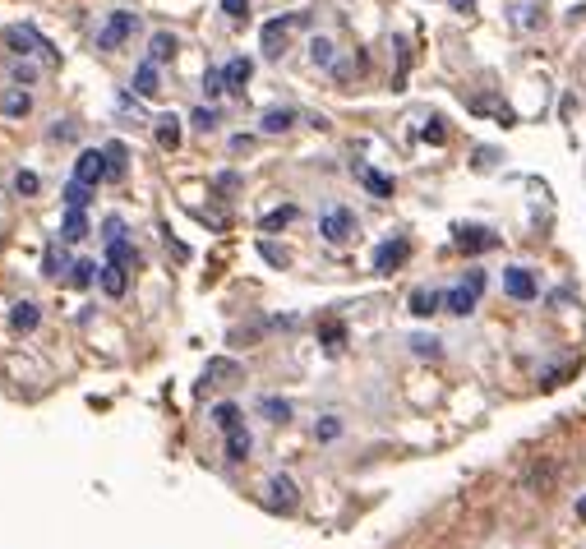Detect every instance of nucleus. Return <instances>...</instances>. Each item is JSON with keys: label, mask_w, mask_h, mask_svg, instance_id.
Instances as JSON below:
<instances>
[{"label": "nucleus", "mask_w": 586, "mask_h": 549, "mask_svg": "<svg viewBox=\"0 0 586 549\" xmlns=\"http://www.w3.org/2000/svg\"><path fill=\"white\" fill-rule=\"evenodd\" d=\"M134 28H139V14L116 10L107 24L97 28V47H102V51H120V47H125V37H134Z\"/></svg>", "instance_id": "nucleus-1"}, {"label": "nucleus", "mask_w": 586, "mask_h": 549, "mask_svg": "<svg viewBox=\"0 0 586 549\" xmlns=\"http://www.w3.org/2000/svg\"><path fill=\"white\" fill-rule=\"evenodd\" d=\"M300 28V14H287V19H268L264 24V56L277 60L282 51H287V37Z\"/></svg>", "instance_id": "nucleus-2"}, {"label": "nucleus", "mask_w": 586, "mask_h": 549, "mask_svg": "<svg viewBox=\"0 0 586 549\" xmlns=\"http://www.w3.org/2000/svg\"><path fill=\"white\" fill-rule=\"evenodd\" d=\"M319 231H323V240H328V245H347V240L356 236V217H351L347 208H328V213H323V222H319Z\"/></svg>", "instance_id": "nucleus-3"}, {"label": "nucleus", "mask_w": 586, "mask_h": 549, "mask_svg": "<svg viewBox=\"0 0 586 549\" xmlns=\"http://www.w3.org/2000/svg\"><path fill=\"white\" fill-rule=\"evenodd\" d=\"M300 503V494H296V485H291V476H273L264 485V508L268 513H291Z\"/></svg>", "instance_id": "nucleus-4"}, {"label": "nucleus", "mask_w": 586, "mask_h": 549, "mask_svg": "<svg viewBox=\"0 0 586 549\" xmlns=\"http://www.w3.org/2000/svg\"><path fill=\"white\" fill-rule=\"evenodd\" d=\"M111 171H107V148H84L79 162H74V180H84V185H102Z\"/></svg>", "instance_id": "nucleus-5"}, {"label": "nucleus", "mask_w": 586, "mask_h": 549, "mask_svg": "<svg viewBox=\"0 0 586 549\" xmlns=\"http://www.w3.org/2000/svg\"><path fill=\"white\" fill-rule=\"evenodd\" d=\"M5 42H10L14 56H47V42H42V37H37V28H28V24L5 28Z\"/></svg>", "instance_id": "nucleus-6"}, {"label": "nucleus", "mask_w": 586, "mask_h": 549, "mask_svg": "<svg viewBox=\"0 0 586 549\" xmlns=\"http://www.w3.org/2000/svg\"><path fill=\"white\" fill-rule=\"evenodd\" d=\"M480 287H485V277H480V273H471V282H467V287H453V291H448V296H443V305H448V310H453V314H462V319H467V314L476 310Z\"/></svg>", "instance_id": "nucleus-7"}, {"label": "nucleus", "mask_w": 586, "mask_h": 549, "mask_svg": "<svg viewBox=\"0 0 586 549\" xmlns=\"http://www.w3.org/2000/svg\"><path fill=\"white\" fill-rule=\"evenodd\" d=\"M407 254H411V240H383L379 250H374V268H379V273H393V268H402V263H407Z\"/></svg>", "instance_id": "nucleus-8"}, {"label": "nucleus", "mask_w": 586, "mask_h": 549, "mask_svg": "<svg viewBox=\"0 0 586 549\" xmlns=\"http://www.w3.org/2000/svg\"><path fill=\"white\" fill-rule=\"evenodd\" d=\"M453 245L462 254H480V250H490V245H494V236L485 227H457L453 231Z\"/></svg>", "instance_id": "nucleus-9"}, {"label": "nucleus", "mask_w": 586, "mask_h": 549, "mask_svg": "<svg viewBox=\"0 0 586 549\" xmlns=\"http://www.w3.org/2000/svg\"><path fill=\"white\" fill-rule=\"evenodd\" d=\"M503 291L513 300H531L536 296V277H531L527 268H508V273H503Z\"/></svg>", "instance_id": "nucleus-10"}, {"label": "nucleus", "mask_w": 586, "mask_h": 549, "mask_svg": "<svg viewBox=\"0 0 586 549\" xmlns=\"http://www.w3.org/2000/svg\"><path fill=\"white\" fill-rule=\"evenodd\" d=\"M102 291H107L111 300L125 296V263H116V259L102 263Z\"/></svg>", "instance_id": "nucleus-11"}, {"label": "nucleus", "mask_w": 586, "mask_h": 549, "mask_svg": "<svg viewBox=\"0 0 586 549\" xmlns=\"http://www.w3.org/2000/svg\"><path fill=\"white\" fill-rule=\"evenodd\" d=\"M153 134H157V148H180V116H157V125H153Z\"/></svg>", "instance_id": "nucleus-12"}, {"label": "nucleus", "mask_w": 586, "mask_h": 549, "mask_svg": "<svg viewBox=\"0 0 586 549\" xmlns=\"http://www.w3.org/2000/svg\"><path fill=\"white\" fill-rule=\"evenodd\" d=\"M236 379H240V365H236V360H227V356L208 360V370H204V383H236Z\"/></svg>", "instance_id": "nucleus-13"}, {"label": "nucleus", "mask_w": 586, "mask_h": 549, "mask_svg": "<svg viewBox=\"0 0 586 549\" xmlns=\"http://www.w3.org/2000/svg\"><path fill=\"white\" fill-rule=\"evenodd\" d=\"M356 176L365 180V190H370L374 199H388V194H393V180L383 176V171H374V167H356Z\"/></svg>", "instance_id": "nucleus-14"}, {"label": "nucleus", "mask_w": 586, "mask_h": 549, "mask_svg": "<svg viewBox=\"0 0 586 549\" xmlns=\"http://www.w3.org/2000/svg\"><path fill=\"white\" fill-rule=\"evenodd\" d=\"M10 323L19 328V333H33L37 323H42V314H37L33 300H19V305H14V314H10Z\"/></svg>", "instance_id": "nucleus-15"}, {"label": "nucleus", "mask_w": 586, "mask_h": 549, "mask_svg": "<svg viewBox=\"0 0 586 549\" xmlns=\"http://www.w3.org/2000/svg\"><path fill=\"white\" fill-rule=\"evenodd\" d=\"M157 88H162V84H157V65H153V60H144V65L134 70V93H139V97H153Z\"/></svg>", "instance_id": "nucleus-16"}, {"label": "nucleus", "mask_w": 586, "mask_h": 549, "mask_svg": "<svg viewBox=\"0 0 586 549\" xmlns=\"http://www.w3.org/2000/svg\"><path fill=\"white\" fill-rule=\"evenodd\" d=\"M291 125H296V111H287V107L264 111V134H287Z\"/></svg>", "instance_id": "nucleus-17"}, {"label": "nucleus", "mask_w": 586, "mask_h": 549, "mask_svg": "<svg viewBox=\"0 0 586 549\" xmlns=\"http://www.w3.org/2000/svg\"><path fill=\"white\" fill-rule=\"evenodd\" d=\"M125 167H130V153H125V144H120V139H111V144H107V171H111V176L107 180H120V176H125Z\"/></svg>", "instance_id": "nucleus-18"}, {"label": "nucleus", "mask_w": 586, "mask_h": 549, "mask_svg": "<svg viewBox=\"0 0 586 549\" xmlns=\"http://www.w3.org/2000/svg\"><path fill=\"white\" fill-rule=\"evenodd\" d=\"M176 56V37L171 33H153V42H148V60L153 65H162V60H171Z\"/></svg>", "instance_id": "nucleus-19"}, {"label": "nucleus", "mask_w": 586, "mask_h": 549, "mask_svg": "<svg viewBox=\"0 0 586 549\" xmlns=\"http://www.w3.org/2000/svg\"><path fill=\"white\" fill-rule=\"evenodd\" d=\"M222 74H227V88H231V93H240V88H245V79L254 74V65H250L245 56H236V60H231V65H227Z\"/></svg>", "instance_id": "nucleus-20"}, {"label": "nucleus", "mask_w": 586, "mask_h": 549, "mask_svg": "<svg viewBox=\"0 0 586 549\" xmlns=\"http://www.w3.org/2000/svg\"><path fill=\"white\" fill-rule=\"evenodd\" d=\"M213 420H217V430H240V425H245L236 402H217L213 406Z\"/></svg>", "instance_id": "nucleus-21"}, {"label": "nucleus", "mask_w": 586, "mask_h": 549, "mask_svg": "<svg viewBox=\"0 0 586 549\" xmlns=\"http://www.w3.org/2000/svg\"><path fill=\"white\" fill-rule=\"evenodd\" d=\"M60 236L70 240V245H74V240H84V236H88V217H84V208H70V217H65Z\"/></svg>", "instance_id": "nucleus-22"}, {"label": "nucleus", "mask_w": 586, "mask_h": 549, "mask_svg": "<svg viewBox=\"0 0 586 549\" xmlns=\"http://www.w3.org/2000/svg\"><path fill=\"white\" fill-rule=\"evenodd\" d=\"M310 60H314V65H323V70H333V65H337V47L328 42V37H314V42H310Z\"/></svg>", "instance_id": "nucleus-23"}, {"label": "nucleus", "mask_w": 586, "mask_h": 549, "mask_svg": "<svg viewBox=\"0 0 586 549\" xmlns=\"http://www.w3.org/2000/svg\"><path fill=\"white\" fill-rule=\"evenodd\" d=\"M227 457L231 462H245V457H250V434H245V425H240V430H227Z\"/></svg>", "instance_id": "nucleus-24"}, {"label": "nucleus", "mask_w": 586, "mask_h": 549, "mask_svg": "<svg viewBox=\"0 0 586 549\" xmlns=\"http://www.w3.org/2000/svg\"><path fill=\"white\" fill-rule=\"evenodd\" d=\"M0 111H5V116H28V111H33V97L28 93H5L0 97Z\"/></svg>", "instance_id": "nucleus-25"}, {"label": "nucleus", "mask_w": 586, "mask_h": 549, "mask_svg": "<svg viewBox=\"0 0 586 549\" xmlns=\"http://www.w3.org/2000/svg\"><path fill=\"white\" fill-rule=\"evenodd\" d=\"M97 277H102V268H97L93 259H79V263H74V273H70V282H74V287H93Z\"/></svg>", "instance_id": "nucleus-26"}, {"label": "nucleus", "mask_w": 586, "mask_h": 549, "mask_svg": "<svg viewBox=\"0 0 586 549\" xmlns=\"http://www.w3.org/2000/svg\"><path fill=\"white\" fill-rule=\"evenodd\" d=\"M287 222H296V208H291V203H287V208H273V213L259 222V231H282Z\"/></svg>", "instance_id": "nucleus-27"}, {"label": "nucleus", "mask_w": 586, "mask_h": 549, "mask_svg": "<svg viewBox=\"0 0 586 549\" xmlns=\"http://www.w3.org/2000/svg\"><path fill=\"white\" fill-rule=\"evenodd\" d=\"M439 305H443V296H434V291H416V296H411V314H420V319L434 314Z\"/></svg>", "instance_id": "nucleus-28"}, {"label": "nucleus", "mask_w": 586, "mask_h": 549, "mask_svg": "<svg viewBox=\"0 0 586 549\" xmlns=\"http://www.w3.org/2000/svg\"><path fill=\"white\" fill-rule=\"evenodd\" d=\"M259 411H264L268 420H277V425H287V420H291V402H277V397H264V402H259Z\"/></svg>", "instance_id": "nucleus-29"}, {"label": "nucleus", "mask_w": 586, "mask_h": 549, "mask_svg": "<svg viewBox=\"0 0 586 549\" xmlns=\"http://www.w3.org/2000/svg\"><path fill=\"white\" fill-rule=\"evenodd\" d=\"M88 190H93V185H84V180H70V185H65V208H84Z\"/></svg>", "instance_id": "nucleus-30"}, {"label": "nucleus", "mask_w": 586, "mask_h": 549, "mask_svg": "<svg viewBox=\"0 0 586 549\" xmlns=\"http://www.w3.org/2000/svg\"><path fill=\"white\" fill-rule=\"evenodd\" d=\"M107 259H116V263H125V268H130V263H134L130 240H125V236H120V240H107Z\"/></svg>", "instance_id": "nucleus-31"}, {"label": "nucleus", "mask_w": 586, "mask_h": 549, "mask_svg": "<svg viewBox=\"0 0 586 549\" xmlns=\"http://www.w3.org/2000/svg\"><path fill=\"white\" fill-rule=\"evenodd\" d=\"M65 268H74V263L65 259V254L56 250V245H51V250H47V277H60V273H65Z\"/></svg>", "instance_id": "nucleus-32"}, {"label": "nucleus", "mask_w": 586, "mask_h": 549, "mask_svg": "<svg viewBox=\"0 0 586 549\" xmlns=\"http://www.w3.org/2000/svg\"><path fill=\"white\" fill-rule=\"evenodd\" d=\"M190 120H194V130H217V111L213 107H199Z\"/></svg>", "instance_id": "nucleus-33"}, {"label": "nucleus", "mask_w": 586, "mask_h": 549, "mask_svg": "<svg viewBox=\"0 0 586 549\" xmlns=\"http://www.w3.org/2000/svg\"><path fill=\"white\" fill-rule=\"evenodd\" d=\"M37 185H42V180H37L33 171H19V176H14V190L24 194V199H28V194H37Z\"/></svg>", "instance_id": "nucleus-34"}, {"label": "nucleus", "mask_w": 586, "mask_h": 549, "mask_svg": "<svg viewBox=\"0 0 586 549\" xmlns=\"http://www.w3.org/2000/svg\"><path fill=\"white\" fill-rule=\"evenodd\" d=\"M222 88H227V74H222V70H208L204 93H208V97H222Z\"/></svg>", "instance_id": "nucleus-35"}, {"label": "nucleus", "mask_w": 586, "mask_h": 549, "mask_svg": "<svg viewBox=\"0 0 586 549\" xmlns=\"http://www.w3.org/2000/svg\"><path fill=\"white\" fill-rule=\"evenodd\" d=\"M411 351H416V356H439V342H434V337H411Z\"/></svg>", "instance_id": "nucleus-36"}, {"label": "nucleus", "mask_w": 586, "mask_h": 549, "mask_svg": "<svg viewBox=\"0 0 586 549\" xmlns=\"http://www.w3.org/2000/svg\"><path fill=\"white\" fill-rule=\"evenodd\" d=\"M259 254H264L268 263H277V268H282V263H287V250H277L273 240H264V245H259Z\"/></svg>", "instance_id": "nucleus-37"}, {"label": "nucleus", "mask_w": 586, "mask_h": 549, "mask_svg": "<svg viewBox=\"0 0 586 549\" xmlns=\"http://www.w3.org/2000/svg\"><path fill=\"white\" fill-rule=\"evenodd\" d=\"M222 10H227L231 19H245V14H250V0H222Z\"/></svg>", "instance_id": "nucleus-38"}, {"label": "nucleus", "mask_w": 586, "mask_h": 549, "mask_svg": "<svg viewBox=\"0 0 586 549\" xmlns=\"http://www.w3.org/2000/svg\"><path fill=\"white\" fill-rule=\"evenodd\" d=\"M37 74H42L37 65H14V84H33Z\"/></svg>", "instance_id": "nucleus-39"}, {"label": "nucleus", "mask_w": 586, "mask_h": 549, "mask_svg": "<svg viewBox=\"0 0 586 549\" xmlns=\"http://www.w3.org/2000/svg\"><path fill=\"white\" fill-rule=\"evenodd\" d=\"M314 434H319V439H337V434H342V425L328 416V420H319V430H314Z\"/></svg>", "instance_id": "nucleus-40"}, {"label": "nucleus", "mask_w": 586, "mask_h": 549, "mask_svg": "<svg viewBox=\"0 0 586 549\" xmlns=\"http://www.w3.org/2000/svg\"><path fill=\"white\" fill-rule=\"evenodd\" d=\"M323 342H328V351L342 347V323H333V328H323Z\"/></svg>", "instance_id": "nucleus-41"}, {"label": "nucleus", "mask_w": 586, "mask_h": 549, "mask_svg": "<svg viewBox=\"0 0 586 549\" xmlns=\"http://www.w3.org/2000/svg\"><path fill=\"white\" fill-rule=\"evenodd\" d=\"M102 236H107V240H120V236H125V222H120V217H107V227H102Z\"/></svg>", "instance_id": "nucleus-42"}, {"label": "nucleus", "mask_w": 586, "mask_h": 549, "mask_svg": "<svg viewBox=\"0 0 586 549\" xmlns=\"http://www.w3.org/2000/svg\"><path fill=\"white\" fill-rule=\"evenodd\" d=\"M425 139H430V144H443V125H439V120H430V125H425Z\"/></svg>", "instance_id": "nucleus-43"}, {"label": "nucleus", "mask_w": 586, "mask_h": 549, "mask_svg": "<svg viewBox=\"0 0 586 549\" xmlns=\"http://www.w3.org/2000/svg\"><path fill=\"white\" fill-rule=\"evenodd\" d=\"M453 5H457V10H471V0H453Z\"/></svg>", "instance_id": "nucleus-44"}, {"label": "nucleus", "mask_w": 586, "mask_h": 549, "mask_svg": "<svg viewBox=\"0 0 586 549\" xmlns=\"http://www.w3.org/2000/svg\"><path fill=\"white\" fill-rule=\"evenodd\" d=\"M577 513H582V517H586V499H582V503H577Z\"/></svg>", "instance_id": "nucleus-45"}]
</instances>
